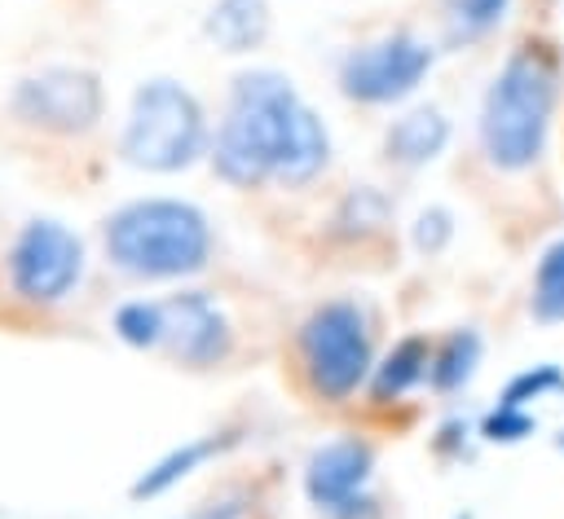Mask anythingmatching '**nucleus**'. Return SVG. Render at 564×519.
Returning <instances> with one entry per match:
<instances>
[{"mask_svg": "<svg viewBox=\"0 0 564 519\" xmlns=\"http://www.w3.org/2000/svg\"><path fill=\"white\" fill-rule=\"evenodd\" d=\"M330 519H383V506H379L370 493H361V497H352L348 506H339Z\"/></svg>", "mask_w": 564, "mask_h": 519, "instance_id": "25", "label": "nucleus"}, {"mask_svg": "<svg viewBox=\"0 0 564 519\" xmlns=\"http://www.w3.org/2000/svg\"><path fill=\"white\" fill-rule=\"evenodd\" d=\"M551 444H555V453L564 457V431H555V440H551Z\"/></svg>", "mask_w": 564, "mask_h": 519, "instance_id": "26", "label": "nucleus"}, {"mask_svg": "<svg viewBox=\"0 0 564 519\" xmlns=\"http://www.w3.org/2000/svg\"><path fill=\"white\" fill-rule=\"evenodd\" d=\"M529 308L538 321L555 325L564 321V238H555L533 268V286H529Z\"/></svg>", "mask_w": 564, "mask_h": 519, "instance_id": "16", "label": "nucleus"}, {"mask_svg": "<svg viewBox=\"0 0 564 519\" xmlns=\"http://www.w3.org/2000/svg\"><path fill=\"white\" fill-rule=\"evenodd\" d=\"M467 435H471V427L463 422V418H449V422H441V431H436V453L441 457H458L463 449H467Z\"/></svg>", "mask_w": 564, "mask_h": 519, "instance_id": "24", "label": "nucleus"}, {"mask_svg": "<svg viewBox=\"0 0 564 519\" xmlns=\"http://www.w3.org/2000/svg\"><path fill=\"white\" fill-rule=\"evenodd\" d=\"M560 101V57L542 40H524L480 97V150L498 172H529L546 154Z\"/></svg>", "mask_w": 564, "mask_h": 519, "instance_id": "2", "label": "nucleus"}, {"mask_svg": "<svg viewBox=\"0 0 564 519\" xmlns=\"http://www.w3.org/2000/svg\"><path fill=\"white\" fill-rule=\"evenodd\" d=\"M507 9L511 0H445V31L454 44H476L502 26Z\"/></svg>", "mask_w": 564, "mask_h": 519, "instance_id": "17", "label": "nucleus"}, {"mask_svg": "<svg viewBox=\"0 0 564 519\" xmlns=\"http://www.w3.org/2000/svg\"><path fill=\"white\" fill-rule=\"evenodd\" d=\"M212 150L198 97L176 79H145L132 92L119 154L141 172H185Z\"/></svg>", "mask_w": 564, "mask_h": 519, "instance_id": "4", "label": "nucleus"}, {"mask_svg": "<svg viewBox=\"0 0 564 519\" xmlns=\"http://www.w3.org/2000/svg\"><path fill=\"white\" fill-rule=\"evenodd\" d=\"M220 449H225V440H220V435H198V440H185V444L167 449L159 462H150V466L137 475V484L128 488V493H132V501H145V497H159V493L176 488L185 475H194V471H198L203 462H212Z\"/></svg>", "mask_w": 564, "mask_h": 519, "instance_id": "14", "label": "nucleus"}, {"mask_svg": "<svg viewBox=\"0 0 564 519\" xmlns=\"http://www.w3.org/2000/svg\"><path fill=\"white\" fill-rule=\"evenodd\" d=\"M370 471H375V449L366 440H357V435L330 440V444L313 449L304 462V497L322 515H335L339 506H348L352 497L366 493Z\"/></svg>", "mask_w": 564, "mask_h": 519, "instance_id": "10", "label": "nucleus"}, {"mask_svg": "<svg viewBox=\"0 0 564 519\" xmlns=\"http://www.w3.org/2000/svg\"><path fill=\"white\" fill-rule=\"evenodd\" d=\"M106 92L93 70L79 66H44L26 79H18L9 97V114L35 132L48 136H79L101 119Z\"/></svg>", "mask_w": 564, "mask_h": 519, "instance_id": "7", "label": "nucleus"}, {"mask_svg": "<svg viewBox=\"0 0 564 519\" xmlns=\"http://www.w3.org/2000/svg\"><path fill=\"white\" fill-rule=\"evenodd\" d=\"M454 519H476V515H471V510H463V515H454Z\"/></svg>", "mask_w": 564, "mask_h": 519, "instance_id": "27", "label": "nucleus"}, {"mask_svg": "<svg viewBox=\"0 0 564 519\" xmlns=\"http://www.w3.org/2000/svg\"><path fill=\"white\" fill-rule=\"evenodd\" d=\"M555 391H564V369L551 365V361H542V365H529V369L511 374L498 405H520V409H529L533 400H546V396H555Z\"/></svg>", "mask_w": 564, "mask_h": 519, "instance_id": "20", "label": "nucleus"}, {"mask_svg": "<svg viewBox=\"0 0 564 519\" xmlns=\"http://www.w3.org/2000/svg\"><path fill=\"white\" fill-rule=\"evenodd\" d=\"M436 48L410 31H392L383 40L357 44L339 62V92L357 106H392L405 101L432 70Z\"/></svg>", "mask_w": 564, "mask_h": 519, "instance_id": "6", "label": "nucleus"}, {"mask_svg": "<svg viewBox=\"0 0 564 519\" xmlns=\"http://www.w3.org/2000/svg\"><path fill=\"white\" fill-rule=\"evenodd\" d=\"M106 260L141 281H176L207 264L212 224L194 202L181 198H137L106 216L101 224Z\"/></svg>", "mask_w": 564, "mask_h": 519, "instance_id": "3", "label": "nucleus"}, {"mask_svg": "<svg viewBox=\"0 0 564 519\" xmlns=\"http://www.w3.org/2000/svg\"><path fill=\"white\" fill-rule=\"evenodd\" d=\"M445 145H449V119L436 106H419L401 114L383 136V154L397 167H427L432 158H441Z\"/></svg>", "mask_w": 564, "mask_h": 519, "instance_id": "11", "label": "nucleus"}, {"mask_svg": "<svg viewBox=\"0 0 564 519\" xmlns=\"http://www.w3.org/2000/svg\"><path fill=\"white\" fill-rule=\"evenodd\" d=\"M410 238L423 255H441L449 242H454V216L445 207H423L410 224Z\"/></svg>", "mask_w": 564, "mask_h": 519, "instance_id": "22", "label": "nucleus"}, {"mask_svg": "<svg viewBox=\"0 0 564 519\" xmlns=\"http://www.w3.org/2000/svg\"><path fill=\"white\" fill-rule=\"evenodd\" d=\"M480 352H485V343H480V334L476 330H449L436 347H432V369H427V383H432V391H441V396H449V391H463L471 378H476V369H480Z\"/></svg>", "mask_w": 564, "mask_h": 519, "instance_id": "15", "label": "nucleus"}, {"mask_svg": "<svg viewBox=\"0 0 564 519\" xmlns=\"http://www.w3.org/2000/svg\"><path fill=\"white\" fill-rule=\"evenodd\" d=\"M115 334L137 352H159L163 339V312L159 299H128L115 308Z\"/></svg>", "mask_w": 564, "mask_h": 519, "instance_id": "18", "label": "nucleus"}, {"mask_svg": "<svg viewBox=\"0 0 564 519\" xmlns=\"http://www.w3.org/2000/svg\"><path fill=\"white\" fill-rule=\"evenodd\" d=\"M269 0H216L203 18V35L220 53H256L269 40Z\"/></svg>", "mask_w": 564, "mask_h": 519, "instance_id": "12", "label": "nucleus"}, {"mask_svg": "<svg viewBox=\"0 0 564 519\" xmlns=\"http://www.w3.org/2000/svg\"><path fill=\"white\" fill-rule=\"evenodd\" d=\"M9 286L26 303H62L84 277V242L62 220H31L9 246Z\"/></svg>", "mask_w": 564, "mask_h": 519, "instance_id": "8", "label": "nucleus"}, {"mask_svg": "<svg viewBox=\"0 0 564 519\" xmlns=\"http://www.w3.org/2000/svg\"><path fill=\"white\" fill-rule=\"evenodd\" d=\"M295 361L304 387L326 400L344 405L357 387L370 383L375 352H370V317L357 299H326L317 303L295 330Z\"/></svg>", "mask_w": 564, "mask_h": 519, "instance_id": "5", "label": "nucleus"}, {"mask_svg": "<svg viewBox=\"0 0 564 519\" xmlns=\"http://www.w3.org/2000/svg\"><path fill=\"white\" fill-rule=\"evenodd\" d=\"M247 515H251V501H247L238 488H225V493L207 497L194 519H247Z\"/></svg>", "mask_w": 564, "mask_h": 519, "instance_id": "23", "label": "nucleus"}, {"mask_svg": "<svg viewBox=\"0 0 564 519\" xmlns=\"http://www.w3.org/2000/svg\"><path fill=\"white\" fill-rule=\"evenodd\" d=\"M538 431V418L520 405H494L485 418H480V440L489 444H520Z\"/></svg>", "mask_w": 564, "mask_h": 519, "instance_id": "21", "label": "nucleus"}, {"mask_svg": "<svg viewBox=\"0 0 564 519\" xmlns=\"http://www.w3.org/2000/svg\"><path fill=\"white\" fill-rule=\"evenodd\" d=\"M207 158L234 189H256L269 180L308 185L330 158V136L286 75L242 70L229 88V106Z\"/></svg>", "mask_w": 564, "mask_h": 519, "instance_id": "1", "label": "nucleus"}, {"mask_svg": "<svg viewBox=\"0 0 564 519\" xmlns=\"http://www.w3.org/2000/svg\"><path fill=\"white\" fill-rule=\"evenodd\" d=\"M163 312V339L159 352L185 369H212L229 356V321L220 303L203 290H181L159 299Z\"/></svg>", "mask_w": 564, "mask_h": 519, "instance_id": "9", "label": "nucleus"}, {"mask_svg": "<svg viewBox=\"0 0 564 519\" xmlns=\"http://www.w3.org/2000/svg\"><path fill=\"white\" fill-rule=\"evenodd\" d=\"M427 369H432V343L423 339V334H405V339H397L388 352H383V361H375V369H370V400L375 405H392V400H401L410 387H419L423 378H427Z\"/></svg>", "mask_w": 564, "mask_h": 519, "instance_id": "13", "label": "nucleus"}, {"mask_svg": "<svg viewBox=\"0 0 564 519\" xmlns=\"http://www.w3.org/2000/svg\"><path fill=\"white\" fill-rule=\"evenodd\" d=\"M335 224H339V233H348V238H366V233H375L379 224H388V202H383V194L370 189V185H357V189L339 202Z\"/></svg>", "mask_w": 564, "mask_h": 519, "instance_id": "19", "label": "nucleus"}]
</instances>
